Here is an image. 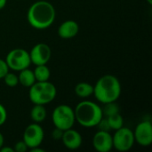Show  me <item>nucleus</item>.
<instances>
[{
	"mask_svg": "<svg viewBox=\"0 0 152 152\" xmlns=\"http://www.w3.org/2000/svg\"><path fill=\"white\" fill-rule=\"evenodd\" d=\"M112 141L113 148L121 152L128 151L133 148L135 142L134 132L125 126L116 130L114 135L112 136Z\"/></svg>",
	"mask_w": 152,
	"mask_h": 152,
	"instance_id": "0eeeda50",
	"label": "nucleus"
},
{
	"mask_svg": "<svg viewBox=\"0 0 152 152\" xmlns=\"http://www.w3.org/2000/svg\"><path fill=\"white\" fill-rule=\"evenodd\" d=\"M79 31L78 24L72 20L63 21L58 28V35L63 39H70L77 36Z\"/></svg>",
	"mask_w": 152,
	"mask_h": 152,
	"instance_id": "ddd939ff",
	"label": "nucleus"
},
{
	"mask_svg": "<svg viewBox=\"0 0 152 152\" xmlns=\"http://www.w3.org/2000/svg\"><path fill=\"white\" fill-rule=\"evenodd\" d=\"M9 72V68L4 60L0 59V79L4 78V77Z\"/></svg>",
	"mask_w": 152,
	"mask_h": 152,
	"instance_id": "5701e85b",
	"label": "nucleus"
},
{
	"mask_svg": "<svg viewBox=\"0 0 152 152\" xmlns=\"http://www.w3.org/2000/svg\"><path fill=\"white\" fill-rule=\"evenodd\" d=\"M30 151H32V152H45V150H43V149L39 148V146H38V147H35V148H32V149H30Z\"/></svg>",
	"mask_w": 152,
	"mask_h": 152,
	"instance_id": "bb28decb",
	"label": "nucleus"
},
{
	"mask_svg": "<svg viewBox=\"0 0 152 152\" xmlns=\"http://www.w3.org/2000/svg\"><path fill=\"white\" fill-rule=\"evenodd\" d=\"M6 119H7V111H6L4 106H3L0 103V126L5 123Z\"/></svg>",
	"mask_w": 152,
	"mask_h": 152,
	"instance_id": "b1692460",
	"label": "nucleus"
},
{
	"mask_svg": "<svg viewBox=\"0 0 152 152\" xmlns=\"http://www.w3.org/2000/svg\"><path fill=\"white\" fill-rule=\"evenodd\" d=\"M121 94V84L113 75H104L94 86V95L101 103L117 102Z\"/></svg>",
	"mask_w": 152,
	"mask_h": 152,
	"instance_id": "f03ea898",
	"label": "nucleus"
},
{
	"mask_svg": "<svg viewBox=\"0 0 152 152\" xmlns=\"http://www.w3.org/2000/svg\"><path fill=\"white\" fill-rule=\"evenodd\" d=\"M4 135L0 133V149L4 146Z\"/></svg>",
	"mask_w": 152,
	"mask_h": 152,
	"instance_id": "cd10ccee",
	"label": "nucleus"
},
{
	"mask_svg": "<svg viewBox=\"0 0 152 152\" xmlns=\"http://www.w3.org/2000/svg\"><path fill=\"white\" fill-rule=\"evenodd\" d=\"M61 141L62 142L63 145L67 149L71 150V151L79 149L83 142L81 134L77 130H75L73 128L65 130L63 132V135H62V138Z\"/></svg>",
	"mask_w": 152,
	"mask_h": 152,
	"instance_id": "f8f14e48",
	"label": "nucleus"
},
{
	"mask_svg": "<svg viewBox=\"0 0 152 152\" xmlns=\"http://www.w3.org/2000/svg\"><path fill=\"white\" fill-rule=\"evenodd\" d=\"M13 150H14V152H26L28 150V148L27 144L22 140V141H20L15 143Z\"/></svg>",
	"mask_w": 152,
	"mask_h": 152,
	"instance_id": "4be33fe9",
	"label": "nucleus"
},
{
	"mask_svg": "<svg viewBox=\"0 0 152 152\" xmlns=\"http://www.w3.org/2000/svg\"><path fill=\"white\" fill-rule=\"evenodd\" d=\"M4 61L9 69L14 71H20L24 69L29 68L31 64L29 53L21 48H16L10 51Z\"/></svg>",
	"mask_w": 152,
	"mask_h": 152,
	"instance_id": "423d86ee",
	"label": "nucleus"
},
{
	"mask_svg": "<svg viewBox=\"0 0 152 152\" xmlns=\"http://www.w3.org/2000/svg\"><path fill=\"white\" fill-rule=\"evenodd\" d=\"M34 75L36 77V80L37 82H44V81H48L51 76L50 69L46 66V64L44 65H37L36 69L33 70Z\"/></svg>",
	"mask_w": 152,
	"mask_h": 152,
	"instance_id": "f3484780",
	"label": "nucleus"
},
{
	"mask_svg": "<svg viewBox=\"0 0 152 152\" xmlns=\"http://www.w3.org/2000/svg\"><path fill=\"white\" fill-rule=\"evenodd\" d=\"M0 152H14V150H13V148L3 146V147L0 149Z\"/></svg>",
	"mask_w": 152,
	"mask_h": 152,
	"instance_id": "a878e982",
	"label": "nucleus"
},
{
	"mask_svg": "<svg viewBox=\"0 0 152 152\" xmlns=\"http://www.w3.org/2000/svg\"><path fill=\"white\" fill-rule=\"evenodd\" d=\"M44 130L38 123L28 125L23 133V142L27 144L28 150L38 147L44 141Z\"/></svg>",
	"mask_w": 152,
	"mask_h": 152,
	"instance_id": "6e6552de",
	"label": "nucleus"
},
{
	"mask_svg": "<svg viewBox=\"0 0 152 152\" xmlns=\"http://www.w3.org/2000/svg\"><path fill=\"white\" fill-rule=\"evenodd\" d=\"M4 81L5 83V85L7 86L10 87H14L19 84V79H18V76L14 73H11L8 72L4 77Z\"/></svg>",
	"mask_w": 152,
	"mask_h": 152,
	"instance_id": "aec40b11",
	"label": "nucleus"
},
{
	"mask_svg": "<svg viewBox=\"0 0 152 152\" xmlns=\"http://www.w3.org/2000/svg\"><path fill=\"white\" fill-rule=\"evenodd\" d=\"M134 141L142 147H149L152 143V125L151 121L144 120L139 123L134 132Z\"/></svg>",
	"mask_w": 152,
	"mask_h": 152,
	"instance_id": "1a4fd4ad",
	"label": "nucleus"
},
{
	"mask_svg": "<svg viewBox=\"0 0 152 152\" xmlns=\"http://www.w3.org/2000/svg\"><path fill=\"white\" fill-rule=\"evenodd\" d=\"M29 53L31 63L37 65L46 64L52 56V51L48 45L45 43H38L35 45Z\"/></svg>",
	"mask_w": 152,
	"mask_h": 152,
	"instance_id": "9d476101",
	"label": "nucleus"
},
{
	"mask_svg": "<svg viewBox=\"0 0 152 152\" xmlns=\"http://www.w3.org/2000/svg\"><path fill=\"white\" fill-rule=\"evenodd\" d=\"M103 105H104L103 109L102 108L103 117L107 118V117L112 116V115H114V114L119 113V107H118V105L116 103V102L104 103Z\"/></svg>",
	"mask_w": 152,
	"mask_h": 152,
	"instance_id": "6ab92c4d",
	"label": "nucleus"
},
{
	"mask_svg": "<svg viewBox=\"0 0 152 152\" xmlns=\"http://www.w3.org/2000/svg\"><path fill=\"white\" fill-rule=\"evenodd\" d=\"M109 123V126L110 127V130H118L119 128H121L123 126L124 124V119L122 118V116L120 115V113H117L114 114L112 116L107 117L106 118Z\"/></svg>",
	"mask_w": 152,
	"mask_h": 152,
	"instance_id": "a211bd4d",
	"label": "nucleus"
},
{
	"mask_svg": "<svg viewBox=\"0 0 152 152\" xmlns=\"http://www.w3.org/2000/svg\"><path fill=\"white\" fill-rule=\"evenodd\" d=\"M6 2H7V0H0V10L3 9L5 6Z\"/></svg>",
	"mask_w": 152,
	"mask_h": 152,
	"instance_id": "c85d7f7f",
	"label": "nucleus"
},
{
	"mask_svg": "<svg viewBox=\"0 0 152 152\" xmlns=\"http://www.w3.org/2000/svg\"><path fill=\"white\" fill-rule=\"evenodd\" d=\"M30 118L34 123H41L46 118V110L45 105L34 104V107L30 111Z\"/></svg>",
	"mask_w": 152,
	"mask_h": 152,
	"instance_id": "2eb2a0df",
	"label": "nucleus"
},
{
	"mask_svg": "<svg viewBox=\"0 0 152 152\" xmlns=\"http://www.w3.org/2000/svg\"><path fill=\"white\" fill-rule=\"evenodd\" d=\"M57 94V89L55 86L49 82H36L29 87L28 97L33 104L46 105L52 102Z\"/></svg>",
	"mask_w": 152,
	"mask_h": 152,
	"instance_id": "20e7f679",
	"label": "nucleus"
},
{
	"mask_svg": "<svg viewBox=\"0 0 152 152\" xmlns=\"http://www.w3.org/2000/svg\"><path fill=\"white\" fill-rule=\"evenodd\" d=\"M63 130L60 129V128H57L55 127L54 130L52 132V137L55 140V141H59V140H61L62 138V135H63Z\"/></svg>",
	"mask_w": 152,
	"mask_h": 152,
	"instance_id": "393cba45",
	"label": "nucleus"
},
{
	"mask_svg": "<svg viewBox=\"0 0 152 152\" xmlns=\"http://www.w3.org/2000/svg\"><path fill=\"white\" fill-rule=\"evenodd\" d=\"M74 113L76 122L86 128L96 126L103 118L102 108L97 103L91 101H83L79 102L76 106Z\"/></svg>",
	"mask_w": 152,
	"mask_h": 152,
	"instance_id": "7ed1b4c3",
	"label": "nucleus"
},
{
	"mask_svg": "<svg viewBox=\"0 0 152 152\" xmlns=\"http://www.w3.org/2000/svg\"><path fill=\"white\" fill-rule=\"evenodd\" d=\"M52 120L55 127L63 131L72 128L76 122L74 110L69 105L61 104L53 110Z\"/></svg>",
	"mask_w": 152,
	"mask_h": 152,
	"instance_id": "39448f33",
	"label": "nucleus"
},
{
	"mask_svg": "<svg viewBox=\"0 0 152 152\" xmlns=\"http://www.w3.org/2000/svg\"><path fill=\"white\" fill-rule=\"evenodd\" d=\"M19 72L20 74L18 75V79H19V83L21 86L25 87H30L37 82L34 75V71L29 69L28 68L24 69Z\"/></svg>",
	"mask_w": 152,
	"mask_h": 152,
	"instance_id": "4468645a",
	"label": "nucleus"
},
{
	"mask_svg": "<svg viewBox=\"0 0 152 152\" xmlns=\"http://www.w3.org/2000/svg\"><path fill=\"white\" fill-rule=\"evenodd\" d=\"M96 126L98 127V129H99L100 131L110 132V126H109V123H108V120H107L106 118H102L100 120V122L97 124Z\"/></svg>",
	"mask_w": 152,
	"mask_h": 152,
	"instance_id": "412c9836",
	"label": "nucleus"
},
{
	"mask_svg": "<svg viewBox=\"0 0 152 152\" xmlns=\"http://www.w3.org/2000/svg\"><path fill=\"white\" fill-rule=\"evenodd\" d=\"M147 2L149 3V4H152V0H147Z\"/></svg>",
	"mask_w": 152,
	"mask_h": 152,
	"instance_id": "c756f323",
	"label": "nucleus"
},
{
	"mask_svg": "<svg viewBox=\"0 0 152 152\" xmlns=\"http://www.w3.org/2000/svg\"><path fill=\"white\" fill-rule=\"evenodd\" d=\"M75 93L79 98H88L94 94V86L86 82H80L76 86Z\"/></svg>",
	"mask_w": 152,
	"mask_h": 152,
	"instance_id": "dca6fc26",
	"label": "nucleus"
},
{
	"mask_svg": "<svg viewBox=\"0 0 152 152\" xmlns=\"http://www.w3.org/2000/svg\"><path fill=\"white\" fill-rule=\"evenodd\" d=\"M93 147L98 152H110L113 149L112 135L110 132L99 130L93 137Z\"/></svg>",
	"mask_w": 152,
	"mask_h": 152,
	"instance_id": "9b49d317",
	"label": "nucleus"
},
{
	"mask_svg": "<svg viewBox=\"0 0 152 152\" xmlns=\"http://www.w3.org/2000/svg\"><path fill=\"white\" fill-rule=\"evenodd\" d=\"M56 12L54 6L47 1L40 0L33 3L27 12L28 24L37 29H45L55 20Z\"/></svg>",
	"mask_w": 152,
	"mask_h": 152,
	"instance_id": "f257e3e1",
	"label": "nucleus"
}]
</instances>
